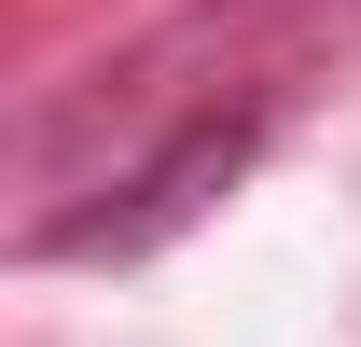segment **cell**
<instances>
[{"instance_id": "1", "label": "cell", "mask_w": 361, "mask_h": 347, "mask_svg": "<svg viewBox=\"0 0 361 347\" xmlns=\"http://www.w3.org/2000/svg\"><path fill=\"white\" fill-rule=\"evenodd\" d=\"M264 139H278V97H264V84L167 97L111 167H84L42 222H28V264H139V250H167L180 222H209L236 181L264 167Z\"/></svg>"}]
</instances>
